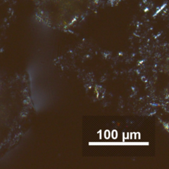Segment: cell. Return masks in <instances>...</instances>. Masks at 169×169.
Segmentation results:
<instances>
[]
</instances>
